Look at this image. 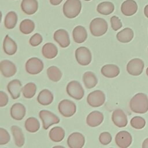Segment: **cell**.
<instances>
[{
  "instance_id": "7bdbcfd3",
  "label": "cell",
  "mask_w": 148,
  "mask_h": 148,
  "mask_svg": "<svg viewBox=\"0 0 148 148\" xmlns=\"http://www.w3.org/2000/svg\"><path fill=\"white\" fill-rule=\"evenodd\" d=\"M142 147L143 148H148V138L143 141V142L142 143Z\"/></svg>"
},
{
  "instance_id": "30bf717a",
  "label": "cell",
  "mask_w": 148,
  "mask_h": 148,
  "mask_svg": "<svg viewBox=\"0 0 148 148\" xmlns=\"http://www.w3.org/2000/svg\"><path fill=\"white\" fill-rule=\"evenodd\" d=\"M144 68V62L140 58H134L130 60L127 65L128 73L133 76L140 75Z\"/></svg>"
},
{
  "instance_id": "7c38bea8",
  "label": "cell",
  "mask_w": 148,
  "mask_h": 148,
  "mask_svg": "<svg viewBox=\"0 0 148 148\" xmlns=\"http://www.w3.org/2000/svg\"><path fill=\"white\" fill-rule=\"evenodd\" d=\"M85 142L84 136L80 132L71 134L68 138L67 143L70 148H82Z\"/></svg>"
},
{
  "instance_id": "9c48e42d",
  "label": "cell",
  "mask_w": 148,
  "mask_h": 148,
  "mask_svg": "<svg viewBox=\"0 0 148 148\" xmlns=\"http://www.w3.org/2000/svg\"><path fill=\"white\" fill-rule=\"evenodd\" d=\"M43 63L37 57H32L25 63V70L31 75H37L43 69Z\"/></svg>"
},
{
  "instance_id": "d6986e66",
  "label": "cell",
  "mask_w": 148,
  "mask_h": 148,
  "mask_svg": "<svg viewBox=\"0 0 148 148\" xmlns=\"http://www.w3.org/2000/svg\"><path fill=\"white\" fill-rule=\"evenodd\" d=\"M25 106L20 103L13 104L10 108V116L16 120H22L25 115Z\"/></svg>"
},
{
  "instance_id": "44dd1931",
  "label": "cell",
  "mask_w": 148,
  "mask_h": 148,
  "mask_svg": "<svg viewBox=\"0 0 148 148\" xmlns=\"http://www.w3.org/2000/svg\"><path fill=\"white\" fill-rule=\"evenodd\" d=\"M72 36L74 42L77 43H82L87 39V32L84 27L78 25L73 29Z\"/></svg>"
},
{
  "instance_id": "3957f363",
  "label": "cell",
  "mask_w": 148,
  "mask_h": 148,
  "mask_svg": "<svg viewBox=\"0 0 148 148\" xmlns=\"http://www.w3.org/2000/svg\"><path fill=\"white\" fill-rule=\"evenodd\" d=\"M108 25L106 21L103 18L98 17L93 19L90 24L91 34L94 36H101L108 31Z\"/></svg>"
},
{
  "instance_id": "f546056e",
  "label": "cell",
  "mask_w": 148,
  "mask_h": 148,
  "mask_svg": "<svg viewBox=\"0 0 148 148\" xmlns=\"http://www.w3.org/2000/svg\"><path fill=\"white\" fill-rule=\"evenodd\" d=\"M114 9V5L110 2H103L100 3L97 8V12L103 15L111 14Z\"/></svg>"
},
{
  "instance_id": "d590c367",
  "label": "cell",
  "mask_w": 148,
  "mask_h": 148,
  "mask_svg": "<svg viewBox=\"0 0 148 148\" xmlns=\"http://www.w3.org/2000/svg\"><path fill=\"white\" fill-rule=\"evenodd\" d=\"M130 124L133 128L139 130L145 127L146 124V121L142 117L135 116L131 120Z\"/></svg>"
},
{
  "instance_id": "277c9868",
  "label": "cell",
  "mask_w": 148,
  "mask_h": 148,
  "mask_svg": "<svg viewBox=\"0 0 148 148\" xmlns=\"http://www.w3.org/2000/svg\"><path fill=\"white\" fill-rule=\"evenodd\" d=\"M67 94L72 98L80 100L83 98L84 95V91L79 82L76 80L70 82L66 88Z\"/></svg>"
},
{
  "instance_id": "8992f818",
  "label": "cell",
  "mask_w": 148,
  "mask_h": 148,
  "mask_svg": "<svg viewBox=\"0 0 148 148\" xmlns=\"http://www.w3.org/2000/svg\"><path fill=\"white\" fill-rule=\"evenodd\" d=\"M59 112L65 117L72 116L76 111L75 103L69 99H63L58 106Z\"/></svg>"
},
{
  "instance_id": "60d3db41",
  "label": "cell",
  "mask_w": 148,
  "mask_h": 148,
  "mask_svg": "<svg viewBox=\"0 0 148 148\" xmlns=\"http://www.w3.org/2000/svg\"><path fill=\"white\" fill-rule=\"evenodd\" d=\"M8 102V95L2 91H0V106L3 107L6 106Z\"/></svg>"
},
{
  "instance_id": "4dcf8cb0",
  "label": "cell",
  "mask_w": 148,
  "mask_h": 148,
  "mask_svg": "<svg viewBox=\"0 0 148 148\" xmlns=\"http://www.w3.org/2000/svg\"><path fill=\"white\" fill-rule=\"evenodd\" d=\"M25 127L26 130L29 132H36L40 128V123L37 119L31 117L25 120Z\"/></svg>"
},
{
  "instance_id": "e0dca14e",
  "label": "cell",
  "mask_w": 148,
  "mask_h": 148,
  "mask_svg": "<svg viewBox=\"0 0 148 148\" xmlns=\"http://www.w3.org/2000/svg\"><path fill=\"white\" fill-rule=\"evenodd\" d=\"M103 120V114L97 110L92 111L87 116L86 123L91 127H95L100 125Z\"/></svg>"
},
{
  "instance_id": "74e56055",
  "label": "cell",
  "mask_w": 148,
  "mask_h": 148,
  "mask_svg": "<svg viewBox=\"0 0 148 148\" xmlns=\"http://www.w3.org/2000/svg\"><path fill=\"white\" fill-rule=\"evenodd\" d=\"M112 136L108 132H102L99 136V140L103 145H107L112 141Z\"/></svg>"
},
{
  "instance_id": "836d02e7",
  "label": "cell",
  "mask_w": 148,
  "mask_h": 148,
  "mask_svg": "<svg viewBox=\"0 0 148 148\" xmlns=\"http://www.w3.org/2000/svg\"><path fill=\"white\" fill-rule=\"evenodd\" d=\"M47 74L49 79L54 82H58L62 77L61 71L56 66L49 67L47 69Z\"/></svg>"
},
{
  "instance_id": "4316f807",
  "label": "cell",
  "mask_w": 148,
  "mask_h": 148,
  "mask_svg": "<svg viewBox=\"0 0 148 148\" xmlns=\"http://www.w3.org/2000/svg\"><path fill=\"white\" fill-rule=\"evenodd\" d=\"M83 81L85 87L88 89L94 87L98 83L97 77L91 71L86 72L83 74Z\"/></svg>"
},
{
  "instance_id": "f35d334b",
  "label": "cell",
  "mask_w": 148,
  "mask_h": 148,
  "mask_svg": "<svg viewBox=\"0 0 148 148\" xmlns=\"http://www.w3.org/2000/svg\"><path fill=\"white\" fill-rule=\"evenodd\" d=\"M43 38L40 34L38 33L35 34L29 39V43L32 46H37L42 42Z\"/></svg>"
},
{
  "instance_id": "bcb514c9",
  "label": "cell",
  "mask_w": 148,
  "mask_h": 148,
  "mask_svg": "<svg viewBox=\"0 0 148 148\" xmlns=\"http://www.w3.org/2000/svg\"><path fill=\"white\" fill-rule=\"evenodd\" d=\"M85 1H91V0H85Z\"/></svg>"
},
{
  "instance_id": "ac0fdd59",
  "label": "cell",
  "mask_w": 148,
  "mask_h": 148,
  "mask_svg": "<svg viewBox=\"0 0 148 148\" xmlns=\"http://www.w3.org/2000/svg\"><path fill=\"white\" fill-rule=\"evenodd\" d=\"M138 10L136 2L134 0H126L121 6L122 13L126 16H131L136 13Z\"/></svg>"
},
{
  "instance_id": "ffe728a7",
  "label": "cell",
  "mask_w": 148,
  "mask_h": 148,
  "mask_svg": "<svg viewBox=\"0 0 148 148\" xmlns=\"http://www.w3.org/2000/svg\"><path fill=\"white\" fill-rule=\"evenodd\" d=\"M21 8L25 14L31 15L37 11L38 3L36 0H23Z\"/></svg>"
},
{
  "instance_id": "9a60e30c",
  "label": "cell",
  "mask_w": 148,
  "mask_h": 148,
  "mask_svg": "<svg viewBox=\"0 0 148 148\" xmlns=\"http://www.w3.org/2000/svg\"><path fill=\"white\" fill-rule=\"evenodd\" d=\"M112 120L118 127H124L127 125V117L125 113L120 109H117L113 112Z\"/></svg>"
},
{
  "instance_id": "f1b7e54d",
  "label": "cell",
  "mask_w": 148,
  "mask_h": 148,
  "mask_svg": "<svg viewBox=\"0 0 148 148\" xmlns=\"http://www.w3.org/2000/svg\"><path fill=\"white\" fill-rule=\"evenodd\" d=\"M134 37V32L130 28H125L119 32L116 35L117 39L121 43H128Z\"/></svg>"
},
{
  "instance_id": "8d00e7d4",
  "label": "cell",
  "mask_w": 148,
  "mask_h": 148,
  "mask_svg": "<svg viewBox=\"0 0 148 148\" xmlns=\"http://www.w3.org/2000/svg\"><path fill=\"white\" fill-rule=\"evenodd\" d=\"M10 139V136L8 132L4 128H0V145L8 143Z\"/></svg>"
},
{
  "instance_id": "603a6c76",
  "label": "cell",
  "mask_w": 148,
  "mask_h": 148,
  "mask_svg": "<svg viewBox=\"0 0 148 148\" xmlns=\"http://www.w3.org/2000/svg\"><path fill=\"white\" fill-rule=\"evenodd\" d=\"M3 48L6 54L12 56L16 53L17 46L16 43L8 35H6L3 41Z\"/></svg>"
},
{
  "instance_id": "b9f144b4",
  "label": "cell",
  "mask_w": 148,
  "mask_h": 148,
  "mask_svg": "<svg viewBox=\"0 0 148 148\" xmlns=\"http://www.w3.org/2000/svg\"><path fill=\"white\" fill-rule=\"evenodd\" d=\"M62 0H50V2L53 5H59Z\"/></svg>"
},
{
  "instance_id": "484cf974",
  "label": "cell",
  "mask_w": 148,
  "mask_h": 148,
  "mask_svg": "<svg viewBox=\"0 0 148 148\" xmlns=\"http://www.w3.org/2000/svg\"><path fill=\"white\" fill-rule=\"evenodd\" d=\"M11 131L14 139V142L17 146L21 147L24 144V136L22 130L17 125H12L11 127Z\"/></svg>"
},
{
  "instance_id": "d6a6232c",
  "label": "cell",
  "mask_w": 148,
  "mask_h": 148,
  "mask_svg": "<svg viewBox=\"0 0 148 148\" xmlns=\"http://www.w3.org/2000/svg\"><path fill=\"white\" fill-rule=\"evenodd\" d=\"M35 29V24L34 21L29 19L23 20L20 24V30L24 34H29Z\"/></svg>"
},
{
  "instance_id": "1f68e13d",
  "label": "cell",
  "mask_w": 148,
  "mask_h": 148,
  "mask_svg": "<svg viewBox=\"0 0 148 148\" xmlns=\"http://www.w3.org/2000/svg\"><path fill=\"white\" fill-rule=\"evenodd\" d=\"M17 21V15L14 12H9L5 16L4 20L5 27L7 29H13L16 25Z\"/></svg>"
},
{
  "instance_id": "ab89813d",
  "label": "cell",
  "mask_w": 148,
  "mask_h": 148,
  "mask_svg": "<svg viewBox=\"0 0 148 148\" xmlns=\"http://www.w3.org/2000/svg\"><path fill=\"white\" fill-rule=\"evenodd\" d=\"M110 23L112 28L114 31H117L122 27V23L117 16H113L110 18Z\"/></svg>"
},
{
  "instance_id": "2e32d148",
  "label": "cell",
  "mask_w": 148,
  "mask_h": 148,
  "mask_svg": "<svg viewBox=\"0 0 148 148\" xmlns=\"http://www.w3.org/2000/svg\"><path fill=\"white\" fill-rule=\"evenodd\" d=\"M7 89L12 98L16 99L20 96L21 91H22V85L19 80L14 79L8 83Z\"/></svg>"
},
{
  "instance_id": "83f0119b",
  "label": "cell",
  "mask_w": 148,
  "mask_h": 148,
  "mask_svg": "<svg viewBox=\"0 0 148 148\" xmlns=\"http://www.w3.org/2000/svg\"><path fill=\"white\" fill-rule=\"evenodd\" d=\"M49 136L52 141L59 142L62 140L64 138L65 131L60 127H54L50 130Z\"/></svg>"
},
{
  "instance_id": "cb8c5ba5",
  "label": "cell",
  "mask_w": 148,
  "mask_h": 148,
  "mask_svg": "<svg viewBox=\"0 0 148 148\" xmlns=\"http://www.w3.org/2000/svg\"><path fill=\"white\" fill-rule=\"evenodd\" d=\"M43 56L48 59H52L56 57L58 54V49L52 43H47L45 44L42 49Z\"/></svg>"
},
{
  "instance_id": "e575fe53",
  "label": "cell",
  "mask_w": 148,
  "mask_h": 148,
  "mask_svg": "<svg viewBox=\"0 0 148 148\" xmlns=\"http://www.w3.org/2000/svg\"><path fill=\"white\" fill-rule=\"evenodd\" d=\"M36 91V86L34 83H27L22 88V93L23 96L25 98H32Z\"/></svg>"
},
{
  "instance_id": "6da1fadb",
  "label": "cell",
  "mask_w": 148,
  "mask_h": 148,
  "mask_svg": "<svg viewBox=\"0 0 148 148\" xmlns=\"http://www.w3.org/2000/svg\"><path fill=\"white\" fill-rule=\"evenodd\" d=\"M131 110L136 113H145L148 110V97L143 93L135 95L130 102Z\"/></svg>"
},
{
  "instance_id": "d4e9b609",
  "label": "cell",
  "mask_w": 148,
  "mask_h": 148,
  "mask_svg": "<svg viewBox=\"0 0 148 148\" xmlns=\"http://www.w3.org/2000/svg\"><path fill=\"white\" fill-rule=\"evenodd\" d=\"M37 101L42 105H49L53 101V95L49 90L44 89L39 93Z\"/></svg>"
},
{
  "instance_id": "8fae6325",
  "label": "cell",
  "mask_w": 148,
  "mask_h": 148,
  "mask_svg": "<svg viewBox=\"0 0 148 148\" xmlns=\"http://www.w3.org/2000/svg\"><path fill=\"white\" fill-rule=\"evenodd\" d=\"M132 136L126 131L119 132L115 137V142L120 148H126L129 147L132 143Z\"/></svg>"
},
{
  "instance_id": "5bb4252c",
  "label": "cell",
  "mask_w": 148,
  "mask_h": 148,
  "mask_svg": "<svg viewBox=\"0 0 148 148\" xmlns=\"http://www.w3.org/2000/svg\"><path fill=\"white\" fill-rule=\"evenodd\" d=\"M54 40L62 48L67 47L70 45V39L68 32L64 29L57 30L53 35Z\"/></svg>"
},
{
  "instance_id": "7402d4cb",
  "label": "cell",
  "mask_w": 148,
  "mask_h": 148,
  "mask_svg": "<svg viewBox=\"0 0 148 148\" xmlns=\"http://www.w3.org/2000/svg\"><path fill=\"white\" fill-rule=\"evenodd\" d=\"M101 73L108 78H113L120 73L119 68L114 64H106L103 66L101 69Z\"/></svg>"
},
{
  "instance_id": "5b68a950",
  "label": "cell",
  "mask_w": 148,
  "mask_h": 148,
  "mask_svg": "<svg viewBox=\"0 0 148 148\" xmlns=\"http://www.w3.org/2000/svg\"><path fill=\"white\" fill-rule=\"evenodd\" d=\"M39 115L45 130H47L53 124H58L60 122L59 117L49 110H42L39 112Z\"/></svg>"
},
{
  "instance_id": "52a82bcc",
  "label": "cell",
  "mask_w": 148,
  "mask_h": 148,
  "mask_svg": "<svg viewBox=\"0 0 148 148\" xmlns=\"http://www.w3.org/2000/svg\"><path fill=\"white\" fill-rule=\"evenodd\" d=\"M77 62L81 65H88L91 61L92 56L90 50L86 47H80L75 51Z\"/></svg>"
},
{
  "instance_id": "4fadbf2b",
  "label": "cell",
  "mask_w": 148,
  "mask_h": 148,
  "mask_svg": "<svg viewBox=\"0 0 148 148\" xmlns=\"http://www.w3.org/2000/svg\"><path fill=\"white\" fill-rule=\"evenodd\" d=\"M0 69L2 75L5 77H12L17 72V68L14 64L8 60H4L1 61Z\"/></svg>"
},
{
  "instance_id": "7a4b0ae2",
  "label": "cell",
  "mask_w": 148,
  "mask_h": 148,
  "mask_svg": "<svg viewBox=\"0 0 148 148\" xmlns=\"http://www.w3.org/2000/svg\"><path fill=\"white\" fill-rule=\"evenodd\" d=\"M82 9L79 0H66L63 5V13L65 17L73 18L77 17Z\"/></svg>"
},
{
  "instance_id": "ba28073f",
  "label": "cell",
  "mask_w": 148,
  "mask_h": 148,
  "mask_svg": "<svg viewBox=\"0 0 148 148\" xmlns=\"http://www.w3.org/2000/svg\"><path fill=\"white\" fill-rule=\"evenodd\" d=\"M105 101V95L101 90H95L90 92L87 97V102L92 107L102 106Z\"/></svg>"
},
{
  "instance_id": "f6af8a7d",
  "label": "cell",
  "mask_w": 148,
  "mask_h": 148,
  "mask_svg": "<svg viewBox=\"0 0 148 148\" xmlns=\"http://www.w3.org/2000/svg\"><path fill=\"white\" fill-rule=\"evenodd\" d=\"M146 74H147V76H148V67H147V68L146 69Z\"/></svg>"
},
{
  "instance_id": "ee69618b",
  "label": "cell",
  "mask_w": 148,
  "mask_h": 148,
  "mask_svg": "<svg viewBox=\"0 0 148 148\" xmlns=\"http://www.w3.org/2000/svg\"><path fill=\"white\" fill-rule=\"evenodd\" d=\"M144 14L145 16L148 18V5H146L144 8Z\"/></svg>"
}]
</instances>
